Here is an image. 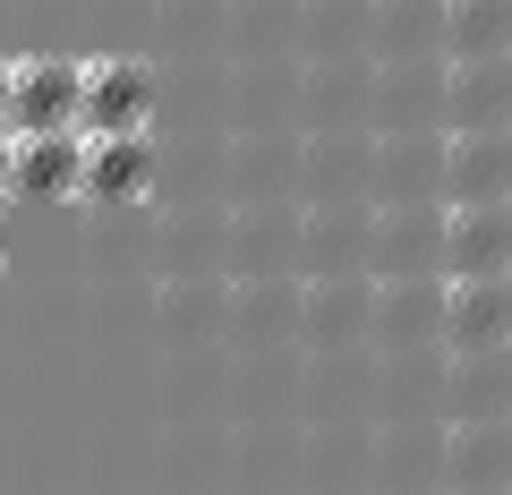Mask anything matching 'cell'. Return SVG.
<instances>
[{"instance_id": "5", "label": "cell", "mask_w": 512, "mask_h": 495, "mask_svg": "<svg viewBox=\"0 0 512 495\" xmlns=\"http://www.w3.org/2000/svg\"><path fill=\"white\" fill-rule=\"evenodd\" d=\"M146 188H154V137L146 129H86V180H77V197L137 205Z\"/></svg>"}, {"instance_id": "3", "label": "cell", "mask_w": 512, "mask_h": 495, "mask_svg": "<svg viewBox=\"0 0 512 495\" xmlns=\"http://www.w3.org/2000/svg\"><path fill=\"white\" fill-rule=\"evenodd\" d=\"M444 274H512V197H478V205H444Z\"/></svg>"}, {"instance_id": "4", "label": "cell", "mask_w": 512, "mask_h": 495, "mask_svg": "<svg viewBox=\"0 0 512 495\" xmlns=\"http://www.w3.org/2000/svg\"><path fill=\"white\" fill-rule=\"evenodd\" d=\"M86 129H9V197H77Z\"/></svg>"}, {"instance_id": "13", "label": "cell", "mask_w": 512, "mask_h": 495, "mask_svg": "<svg viewBox=\"0 0 512 495\" xmlns=\"http://www.w3.org/2000/svg\"><path fill=\"white\" fill-rule=\"evenodd\" d=\"M470 495H512V487H470Z\"/></svg>"}, {"instance_id": "1", "label": "cell", "mask_w": 512, "mask_h": 495, "mask_svg": "<svg viewBox=\"0 0 512 495\" xmlns=\"http://www.w3.org/2000/svg\"><path fill=\"white\" fill-rule=\"evenodd\" d=\"M9 129H86V60L69 52L9 60Z\"/></svg>"}, {"instance_id": "2", "label": "cell", "mask_w": 512, "mask_h": 495, "mask_svg": "<svg viewBox=\"0 0 512 495\" xmlns=\"http://www.w3.org/2000/svg\"><path fill=\"white\" fill-rule=\"evenodd\" d=\"M436 325H444V342H453L461 359L504 350L512 342V274H444Z\"/></svg>"}, {"instance_id": "9", "label": "cell", "mask_w": 512, "mask_h": 495, "mask_svg": "<svg viewBox=\"0 0 512 495\" xmlns=\"http://www.w3.org/2000/svg\"><path fill=\"white\" fill-rule=\"evenodd\" d=\"M470 487H512V419L453 427V495Z\"/></svg>"}, {"instance_id": "8", "label": "cell", "mask_w": 512, "mask_h": 495, "mask_svg": "<svg viewBox=\"0 0 512 495\" xmlns=\"http://www.w3.org/2000/svg\"><path fill=\"white\" fill-rule=\"evenodd\" d=\"M444 111H453V129H512V52H495V60H453Z\"/></svg>"}, {"instance_id": "12", "label": "cell", "mask_w": 512, "mask_h": 495, "mask_svg": "<svg viewBox=\"0 0 512 495\" xmlns=\"http://www.w3.org/2000/svg\"><path fill=\"white\" fill-rule=\"evenodd\" d=\"M0 129H9V60H0Z\"/></svg>"}, {"instance_id": "10", "label": "cell", "mask_w": 512, "mask_h": 495, "mask_svg": "<svg viewBox=\"0 0 512 495\" xmlns=\"http://www.w3.org/2000/svg\"><path fill=\"white\" fill-rule=\"evenodd\" d=\"M444 43H453V60L512 52V0H444Z\"/></svg>"}, {"instance_id": "14", "label": "cell", "mask_w": 512, "mask_h": 495, "mask_svg": "<svg viewBox=\"0 0 512 495\" xmlns=\"http://www.w3.org/2000/svg\"><path fill=\"white\" fill-rule=\"evenodd\" d=\"M0 257H9V222H0Z\"/></svg>"}, {"instance_id": "11", "label": "cell", "mask_w": 512, "mask_h": 495, "mask_svg": "<svg viewBox=\"0 0 512 495\" xmlns=\"http://www.w3.org/2000/svg\"><path fill=\"white\" fill-rule=\"evenodd\" d=\"M0 205H9V129H0Z\"/></svg>"}, {"instance_id": "6", "label": "cell", "mask_w": 512, "mask_h": 495, "mask_svg": "<svg viewBox=\"0 0 512 495\" xmlns=\"http://www.w3.org/2000/svg\"><path fill=\"white\" fill-rule=\"evenodd\" d=\"M154 120V60L103 52L86 60V129H146Z\"/></svg>"}, {"instance_id": "7", "label": "cell", "mask_w": 512, "mask_h": 495, "mask_svg": "<svg viewBox=\"0 0 512 495\" xmlns=\"http://www.w3.org/2000/svg\"><path fill=\"white\" fill-rule=\"evenodd\" d=\"M512 197V129H453L444 137V205Z\"/></svg>"}]
</instances>
